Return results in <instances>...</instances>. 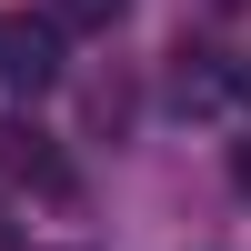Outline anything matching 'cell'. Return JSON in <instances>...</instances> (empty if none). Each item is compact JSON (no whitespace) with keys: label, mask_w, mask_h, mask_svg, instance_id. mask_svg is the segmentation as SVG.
<instances>
[{"label":"cell","mask_w":251,"mask_h":251,"mask_svg":"<svg viewBox=\"0 0 251 251\" xmlns=\"http://www.w3.org/2000/svg\"><path fill=\"white\" fill-rule=\"evenodd\" d=\"M0 80H10V91H50V80H60L50 20H0Z\"/></svg>","instance_id":"6da1fadb"},{"label":"cell","mask_w":251,"mask_h":251,"mask_svg":"<svg viewBox=\"0 0 251 251\" xmlns=\"http://www.w3.org/2000/svg\"><path fill=\"white\" fill-rule=\"evenodd\" d=\"M131 0H50V30H111Z\"/></svg>","instance_id":"7a4b0ae2"}]
</instances>
